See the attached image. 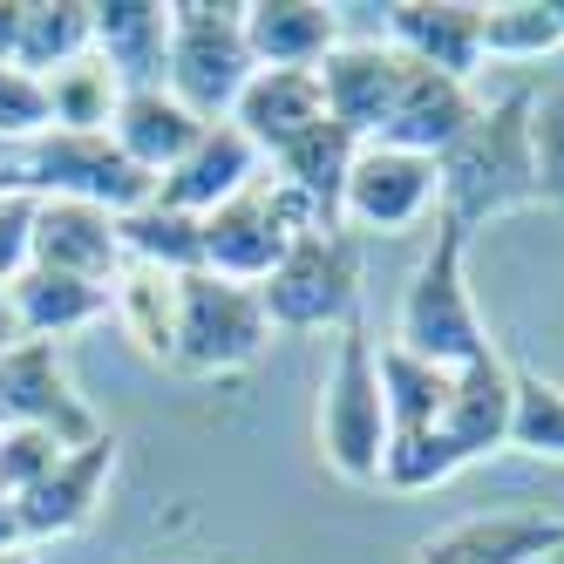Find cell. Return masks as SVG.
<instances>
[{
  "label": "cell",
  "instance_id": "33",
  "mask_svg": "<svg viewBox=\"0 0 564 564\" xmlns=\"http://www.w3.org/2000/svg\"><path fill=\"white\" fill-rule=\"evenodd\" d=\"M531 171H538V205L564 212V75L538 83L531 102Z\"/></svg>",
  "mask_w": 564,
  "mask_h": 564
},
{
  "label": "cell",
  "instance_id": "32",
  "mask_svg": "<svg viewBox=\"0 0 564 564\" xmlns=\"http://www.w3.org/2000/svg\"><path fill=\"white\" fill-rule=\"evenodd\" d=\"M55 130V109H48V83L28 75L14 62H0V150L21 156L28 143H42Z\"/></svg>",
  "mask_w": 564,
  "mask_h": 564
},
{
  "label": "cell",
  "instance_id": "41",
  "mask_svg": "<svg viewBox=\"0 0 564 564\" xmlns=\"http://www.w3.org/2000/svg\"><path fill=\"white\" fill-rule=\"evenodd\" d=\"M0 164H14V156H8V150H0Z\"/></svg>",
  "mask_w": 564,
  "mask_h": 564
},
{
  "label": "cell",
  "instance_id": "21",
  "mask_svg": "<svg viewBox=\"0 0 564 564\" xmlns=\"http://www.w3.org/2000/svg\"><path fill=\"white\" fill-rule=\"evenodd\" d=\"M231 123L252 137V150L272 156L286 150V143H300L313 123H327V96H319V75L313 68H259L252 83H246V96L231 102Z\"/></svg>",
  "mask_w": 564,
  "mask_h": 564
},
{
  "label": "cell",
  "instance_id": "30",
  "mask_svg": "<svg viewBox=\"0 0 564 564\" xmlns=\"http://www.w3.org/2000/svg\"><path fill=\"white\" fill-rule=\"evenodd\" d=\"M510 456L564 463V381L510 368Z\"/></svg>",
  "mask_w": 564,
  "mask_h": 564
},
{
  "label": "cell",
  "instance_id": "39",
  "mask_svg": "<svg viewBox=\"0 0 564 564\" xmlns=\"http://www.w3.org/2000/svg\"><path fill=\"white\" fill-rule=\"evenodd\" d=\"M0 191H28V184H21V171H14V164H0Z\"/></svg>",
  "mask_w": 564,
  "mask_h": 564
},
{
  "label": "cell",
  "instance_id": "40",
  "mask_svg": "<svg viewBox=\"0 0 564 564\" xmlns=\"http://www.w3.org/2000/svg\"><path fill=\"white\" fill-rule=\"evenodd\" d=\"M0 564H34V557L28 551H0Z\"/></svg>",
  "mask_w": 564,
  "mask_h": 564
},
{
  "label": "cell",
  "instance_id": "17",
  "mask_svg": "<svg viewBox=\"0 0 564 564\" xmlns=\"http://www.w3.org/2000/svg\"><path fill=\"white\" fill-rule=\"evenodd\" d=\"M89 55L123 89H164L171 0H89Z\"/></svg>",
  "mask_w": 564,
  "mask_h": 564
},
{
  "label": "cell",
  "instance_id": "14",
  "mask_svg": "<svg viewBox=\"0 0 564 564\" xmlns=\"http://www.w3.org/2000/svg\"><path fill=\"white\" fill-rule=\"evenodd\" d=\"M116 476V435L102 429L96 442H83V449H68L42 482H34L28 497H14L21 510V538L28 544H48V538H75L83 523L102 510V490Z\"/></svg>",
  "mask_w": 564,
  "mask_h": 564
},
{
  "label": "cell",
  "instance_id": "24",
  "mask_svg": "<svg viewBox=\"0 0 564 564\" xmlns=\"http://www.w3.org/2000/svg\"><path fill=\"white\" fill-rule=\"evenodd\" d=\"M354 156H360V137H347L327 116V123H313L300 143H286V150L272 156V177L286 184L293 197H306L319 225H340V191H347Z\"/></svg>",
  "mask_w": 564,
  "mask_h": 564
},
{
  "label": "cell",
  "instance_id": "16",
  "mask_svg": "<svg viewBox=\"0 0 564 564\" xmlns=\"http://www.w3.org/2000/svg\"><path fill=\"white\" fill-rule=\"evenodd\" d=\"M564 551V517L544 510H490V517H456L435 538H422L415 564H538Z\"/></svg>",
  "mask_w": 564,
  "mask_h": 564
},
{
  "label": "cell",
  "instance_id": "4",
  "mask_svg": "<svg viewBox=\"0 0 564 564\" xmlns=\"http://www.w3.org/2000/svg\"><path fill=\"white\" fill-rule=\"evenodd\" d=\"M259 75L246 48V8H212V0H171V62L164 89L197 123H231V102Z\"/></svg>",
  "mask_w": 564,
  "mask_h": 564
},
{
  "label": "cell",
  "instance_id": "18",
  "mask_svg": "<svg viewBox=\"0 0 564 564\" xmlns=\"http://www.w3.org/2000/svg\"><path fill=\"white\" fill-rule=\"evenodd\" d=\"M435 429H442V442H449L456 469L503 456L510 449V360L482 354V360H469V368H456L449 409H442Z\"/></svg>",
  "mask_w": 564,
  "mask_h": 564
},
{
  "label": "cell",
  "instance_id": "3",
  "mask_svg": "<svg viewBox=\"0 0 564 564\" xmlns=\"http://www.w3.org/2000/svg\"><path fill=\"white\" fill-rule=\"evenodd\" d=\"M375 334L360 327H340V347H334V368L319 381V456L340 482H381V463H388V401H381V360H375Z\"/></svg>",
  "mask_w": 564,
  "mask_h": 564
},
{
  "label": "cell",
  "instance_id": "6",
  "mask_svg": "<svg viewBox=\"0 0 564 564\" xmlns=\"http://www.w3.org/2000/svg\"><path fill=\"white\" fill-rule=\"evenodd\" d=\"M265 340H272V319L259 286H238V279H218V272L177 279V354H171L177 375H197V381L238 375L265 354Z\"/></svg>",
  "mask_w": 564,
  "mask_h": 564
},
{
  "label": "cell",
  "instance_id": "15",
  "mask_svg": "<svg viewBox=\"0 0 564 564\" xmlns=\"http://www.w3.org/2000/svg\"><path fill=\"white\" fill-rule=\"evenodd\" d=\"M28 252L42 272H68L89 279V286H116L123 272V231H116L109 212L75 205V197H34V238Z\"/></svg>",
  "mask_w": 564,
  "mask_h": 564
},
{
  "label": "cell",
  "instance_id": "34",
  "mask_svg": "<svg viewBox=\"0 0 564 564\" xmlns=\"http://www.w3.org/2000/svg\"><path fill=\"white\" fill-rule=\"evenodd\" d=\"M62 456H68V442H55V435H42V429H0V490H8V497H28Z\"/></svg>",
  "mask_w": 564,
  "mask_h": 564
},
{
  "label": "cell",
  "instance_id": "2",
  "mask_svg": "<svg viewBox=\"0 0 564 564\" xmlns=\"http://www.w3.org/2000/svg\"><path fill=\"white\" fill-rule=\"evenodd\" d=\"M401 354L415 360H435V368H469V360L497 354L490 347V327L476 313V293H469V231L435 218V246L422 252V265L409 272L401 286V306H394V340Z\"/></svg>",
  "mask_w": 564,
  "mask_h": 564
},
{
  "label": "cell",
  "instance_id": "28",
  "mask_svg": "<svg viewBox=\"0 0 564 564\" xmlns=\"http://www.w3.org/2000/svg\"><path fill=\"white\" fill-rule=\"evenodd\" d=\"M75 62H89V0H28L14 68L48 83V75L75 68Z\"/></svg>",
  "mask_w": 564,
  "mask_h": 564
},
{
  "label": "cell",
  "instance_id": "10",
  "mask_svg": "<svg viewBox=\"0 0 564 564\" xmlns=\"http://www.w3.org/2000/svg\"><path fill=\"white\" fill-rule=\"evenodd\" d=\"M0 422L8 429H42V435L68 442V449H83V442H96L109 429L89 409V394L75 388L62 347H48V340H14L0 354Z\"/></svg>",
  "mask_w": 564,
  "mask_h": 564
},
{
  "label": "cell",
  "instance_id": "29",
  "mask_svg": "<svg viewBox=\"0 0 564 564\" xmlns=\"http://www.w3.org/2000/svg\"><path fill=\"white\" fill-rule=\"evenodd\" d=\"M564 48V0H497L482 8V62H544Z\"/></svg>",
  "mask_w": 564,
  "mask_h": 564
},
{
  "label": "cell",
  "instance_id": "9",
  "mask_svg": "<svg viewBox=\"0 0 564 564\" xmlns=\"http://www.w3.org/2000/svg\"><path fill=\"white\" fill-rule=\"evenodd\" d=\"M442 212V171L435 156H415V150H394V143H360L354 171H347V191H340V225L360 238V231H415Z\"/></svg>",
  "mask_w": 564,
  "mask_h": 564
},
{
  "label": "cell",
  "instance_id": "19",
  "mask_svg": "<svg viewBox=\"0 0 564 564\" xmlns=\"http://www.w3.org/2000/svg\"><path fill=\"white\" fill-rule=\"evenodd\" d=\"M476 83H456V75H435V68H415L401 75V96H394V116H388V130L375 143H394V150H415V156H442L469 123H476Z\"/></svg>",
  "mask_w": 564,
  "mask_h": 564
},
{
  "label": "cell",
  "instance_id": "12",
  "mask_svg": "<svg viewBox=\"0 0 564 564\" xmlns=\"http://www.w3.org/2000/svg\"><path fill=\"white\" fill-rule=\"evenodd\" d=\"M259 177H265V156L252 150V137L238 123H205V137L156 177V205H171L184 218H212L218 205H231V197Z\"/></svg>",
  "mask_w": 564,
  "mask_h": 564
},
{
  "label": "cell",
  "instance_id": "7",
  "mask_svg": "<svg viewBox=\"0 0 564 564\" xmlns=\"http://www.w3.org/2000/svg\"><path fill=\"white\" fill-rule=\"evenodd\" d=\"M306 231H319L313 205H306V197H293L286 184L265 171L259 184H246L231 205H218L205 218V272L238 279V286H265L272 265L286 259Z\"/></svg>",
  "mask_w": 564,
  "mask_h": 564
},
{
  "label": "cell",
  "instance_id": "13",
  "mask_svg": "<svg viewBox=\"0 0 564 564\" xmlns=\"http://www.w3.org/2000/svg\"><path fill=\"white\" fill-rule=\"evenodd\" d=\"M319 75V96H327V116L360 137V143H375L388 130V116H394V96H401V75H409V62H401L381 34L375 42H340L327 62L313 68Z\"/></svg>",
  "mask_w": 564,
  "mask_h": 564
},
{
  "label": "cell",
  "instance_id": "1",
  "mask_svg": "<svg viewBox=\"0 0 564 564\" xmlns=\"http://www.w3.org/2000/svg\"><path fill=\"white\" fill-rule=\"evenodd\" d=\"M531 102H538V83H517L503 96H482L476 123L435 156V171H442V212L435 218H449V225H463L476 238L490 218H510L523 205H538Z\"/></svg>",
  "mask_w": 564,
  "mask_h": 564
},
{
  "label": "cell",
  "instance_id": "23",
  "mask_svg": "<svg viewBox=\"0 0 564 564\" xmlns=\"http://www.w3.org/2000/svg\"><path fill=\"white\" fill-rule=\"evenodd\" d=\"M109 137H116V150H123L143 177H164L177 156L205 137V123H197V116H191L171 89H123Z\"/></svg>",
  "mask_w": 564,
  "mask_h": 564
},
{
  "label": "cell",
  "instance_id": "42",
  "mask_svg": "<svg viewBox=\"0 0 564 564\" xmlns=\"http://www.w3.org/2000/svg\"><path fill=\"white\" fill-rule=\"evenodd\" d=\"M0 429H8V422H0Z\"/></svg>",
  "mask_w": 564,
  "mask_h": 564
},
{
  "label": "cell",
  "instance_id": "25",
  "mask_svg": "<svg viewBox=\"0 0 564 564\" xmlns=\"http://www.w3.org/2000/svg\"><path fill=\"white\" fill-rule=\"evenodd\" d=\"M109 313L150 368H171V354H177V279L171 272L123 259V272L109 286Z\"/></svg>",
  "mask_w": 564,
  "mask_h": 564
},
{
  "label": "cell",
  "instance_id": "36",
  "mask_svg": "<svg viewBox=\"0 0 564 564\" xmlns=\"http://www.w3.org/2000/svg\"><path fill=\"white\" fill-rule=\"evenodd\" d=\"M21 14H28V0H0V62L21 55Z\"/></svg>",
  "mask_w": 564,
  "mask_h": 564
},
{
  "label": "cell",
  "instance_id": "22",
  "mask_svg": "<svg viewBox=\"0 0 564 564\" xmlns=\"http://www.w3.org/2000/svg\"><path fill=\"white\" fill-rule=\"evenodd\" d=\"M0 300H8L21 340H48V347L96 327L109 313V286H89V279H68V272H42V265H28Z\"/></svg>",
  "mask_w": 564,
  "mask_h": 564
},
{
  "label": "cell",
  "instance_id": "31",
  "mask_svg": "<svg viewBox=\"0 0 564 564\" xmlns=\"http://www.w3.org/2000/svg\"><path fill=\"white\" fill-rule=\"evenodd\" d=\"M116 102H123V83L89 55L62 75H48V109H55V130L68 137H89V130H109L116 123Z\"/></svg>",
  "mask_w": 564,
  "mask_h": 564
},
{
  "label": "cell",
  "instance_id": "27",
  "mask_svg": "<svg viewBox=\"0 0 564 564\" xmlns=\"http://www.w3.org/2000/svg\"><path fill=\"white\" fill-rule=\"evenodd\" d=\"M381 401H388V442L394 435H422L442 422V409H449V368H435V360H415L401 347H381Z\"/></svg>",
  "mask_w": 564,
  "mask_h": 564
},
{
  "label": "cell",
  "instance_id": "35",
  "mask_svg": "<svg viewBox=\"0 0 564 564\" xmlns=\"http://www.w3.org/2000/svg\"><path fill=\"white\" fill-rule=\"evenodd\" d=\"M28 238H34V191H0V293L34 265Z\"/></svg>",
  "mask_w": 564,
  "mask_h": 564
},
{
  "label": "cell",
  "instance_id": "11",
  "mask_svg": "<svg viewBox=\"0 0 564 564\" xmlns=\"http://www.w3.org/2000/svg\"><path fill=\"white\" fill-rule=\"evenodd\" d=\"M381 42L415 68L476 83V68H482V0H394V8H381Z\"/></svg>",
  "mask_w": 564,
  "mask_h": 564
},
{
  "label": "cell",
  "instance_id": "37",
  "mask_svg": "<svg viewBox=\"0 0 564 564\" xmlns=\"http://www.w3.org/2000/svg\"><path fill=\"white\" fill-rule=\"evenodd\" d=\"M0 551H28V538H21V510H14L8 490H0Z\"/></svg>",
  "mask_w": 564,
  "mask_h": 564
},
{
  "label": "cell",
  "instance_id": "8",
  "mask_svg": "<svg viewBox=\"0 0 564 564\" xmlns=\"http://www.w3.org/2000/svg\"><path fill=\"white\" fill-rule=\"evenodd\" d=\"M14 171L34 197H75V205H96L109 218H130L137 205L156 197V177H143L130 156L116 150L109 130H89V137L48 130L42 143H28L14 156Z\"/></svg>",
  "mask_w": 564,
  "mask_h": 564
},
{
  "label": "cell",
  "instance_id": "26",
  "mask_svg": "<svg viewBox=\"0 0 564 564\" xmlns=\"http://www.w3.org/2000/svg\"><path fill=\"white\" fill-rule=\"evenodd\" d=\"M116 231H123V259L137 265H156V272H205V218H184L171 205H137L130 218H116Z\"/></svg>",
  "mask_w": 564,
  "mask_h": 564
},
{
  "label": "cell",
  "instance_id": "38",
  "mask_svg": "<svg viewBox=\"0 0 564 564\" xmlns=\"http://www.w3.org/2000/svg\"><path fill=\"white\" fill-rule=\"evenodd\" d=\"M14 340H21V334H14V313H8V300H0V354H8Z\"/></svg>",
  "mask_w": 564,
  "mask_h": 564
},
{
  "label": "cell",
  "instance_id": "5",
  "mask_svg": "<svg viewBox=\"0 0 564 564\" xmlns=\"http://www.w3.org/2000/svg\"><path fill=\"white\" fill-rule=\"evenodd\" d=\"M272 334H340L360 319V238L347 225H319L272 265L259 286Z\"/></svg>",
  "mask_w": 564,
  "mask_h": 564
},
{
  "label": "cell",
  "instance_id": "20",
  "mask_svg": "<svg viewBox=\"0 0 564 564\" xmlns=\"http://www.w3.org/2000/svg\"><path fill=\"white\" fill-rule=\"evenodd\" d=\"M347 8L327 0H246V48L259 68H319L347 42Z\"/></svg>",
  "mask_w": 564,
  "mask_h": 564
}]
</instances>
